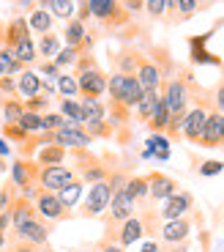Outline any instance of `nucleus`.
Instances as JSON below:
<instances>
[{
	"label": "nucleus",
	"mask_w": 224,
	"mask_h": 252,
	"mask_svg": "<svg viewBox=\"0 0 224 252\" xmlns=\"http://www.w3.org/2000/svg\"><path fill=\"white\" fill-rule=\"evenodd\" d=\"M71 181H77L74 167H66V164L38 167V189H44V192H60V189Z\"/></svg>",
	"instance_id": "1a4fd4ad"
},
{
	"label": "nucleus",
	"mask_w": 224,
	"mask_h": 252,
	"mask_svg": "<svg viewBox=\"0 0 224 252\" xmlns=\"http://www.w3.org/2000/svg\"><path fill=\"white\" fill-rule=\"evenodd\" d=\"M148 178V197L150 200H167L169 195H175L178 192V181H175L172 176H164V173H159V170H153L150 176H145Z\"/></svg>",
	"instance_id": "dca6fc26"
},
{
	"label": "nucleus",
	"mask_w": 224,
	"mask_h": 252,
	"mask_svg": "<svg viewBox=\"0 0 224 252\" xmlns=\"http://www.w3.org/2000/svg\"><path fill=\"white\" fill-rule=\"evenodd\" d=\"M55 143L63 145L66 151H82V148H87V145L93 143V137L82 129V126H63V129H57L55 132Z\"/></svg>",
	"instance_id": "ddd939ff"
},
{
	"label": "nucleus",
	"mask_w": 224,
	"mask_h": 252,
	"mask_svg": "<svg viewBox=\"0 0 224 252\" xmlns=\"http://www.w3.org/2000/svg\"><path fill=\"white\" fill-rule=\"evenodd\" d=\"M140 58H142V52H137V50L118 52V55L112 58L115 71H120V74H134V71H137V66H140Z\"/></svg>",
	"instance_id": "a878e982"
},
{
	"label": "nucleus",
	"mask_w": 224,
	"mask_h": 252,
	"mask_svg": "<svg viewBox=\"0 0 224 252\" xmlns=\"http://www.w3.org/2000/svg\"><path fill=\"white\" fill-rule=\"evenodd\" d=\"M145 14L148 19L159 22V19L167 17V0H145Z\"/></svg>",
	"instance_id": "a19ab883"
},
{
	"label": "nucleus",
	"mask_w": 224,
	"mask_h": 252,
	"mask_svg": "<svg viewBox=\"0 0 224 252\" xmlns=\"http://www.w3.org/2000/svg\"><path fill=\"white\" fill-rule=\"evenodd\" d=\"M11 252H47V250L38 247V244H30V241H14Z\"/></svg>",
	"instance_id": "49530a36"
},
{
	"label": "nucleus",
	"mask_w": 224,
	"mask_h": 252,
	"mask_svg": "<svg viewBox=\"0 0 224 252\" xmlns=\"http://www.w3.org/2000/svg\"><path fill=\"white\" fill-rule=\"evenodd\" d=\"M197 91V82H194L192 71H178L175 77H167L162 85V99L167 104L169 115H183L192 104V96Z\"/></svg>",
	"instance_id": "f257e3e1"
},
{
	"label": "nucleus",
	"mask_w": 224,
	"mask_h": 252,
	"mask_svg": "<svg viewBox=\"0 0 224 252\" xmlns=\"http://www.w3.org/2000/svg\"><path fill=\"white\" fill-rule=\"evenodd\" d=\"M8 154H11V145H8V143H6V140H3V134H0V157L6 159V157H8Z\"/></svg>",
	"instance_id": "3c124183"
},
{
	"label": "nucleus",
	"mask_w": 224,
	"mask_h": 252,
	"mask_svg": "<svg viewBox=\"0 0 224 252\" xmlns=\"http://www.w3.org/2000/svg\"><path fill=\"white\" fill-rule=\"evenodd\" d=\"M202 8H208L205 0H178V25L186 22V19H192L194 14L202 11Z\"/></svg>",
	"instance_id": "4c0bfd02"
},
{
	"label": "nucleus",
	"mask_w": 224,
	"mask_h": 252,
	"mask_svg": "<svg viewBox=\"0 0 224 252\" xmlns=\"http://www.w3.org/2000/svg\"><path fill=\"white\" fill-rule=\"evenodd\" d=\"M50 3L52 0H36V8H47V11H50Z\"/></svg>",
	"instance_id": "5fc2aeb1"
},
{
	"label": "nucleus",
	"mask_w": 224,
	"mask_h": 252,
	"mask_svg": "<svg viewBox=\"0 0 224 252\" xmlns=\"http://www.w3.org/2000/svg\"><path fill=\"white\" fill-rule=\"evenodd\" d=\"M33 206H36V214L41 217L47 225H52V222H63V220H69V217H71V211L57 200L55 192L36 189V195H33Z\"/></svg>",
	"instance_id": "0eeeda50"
},
{
	"label": "nucleus",
	"mask_w": 224,
	"mask_h": 252,
	"mask_svg": "<svg viewBox=\"0 0 224 252\" xmlns=\"http://www.w3.org/2000/svg\"><path fill=\"white\" fill-rule=\"evenodd\" d=\"M222 170H224V164L219 162V159H208V162H202V164H199V176H205V178L219 176Z\"/></svg>",
	"instance_id": "c03bdc74"
},
{
	"label": "nucleus",
	"mask_w": 224,
	"mask_h": 252,
	"mask_svg": "<svg viewBox=\"0 0 224 252\" xmlns=\"http://www.w3.org/2000/svg\"><path fill=\"white\" fill-rule=\"evenodd\" d=\"M28 36H33V33H30V25H28V17H22V14L11 17L6 22V28H3V44L11 47V50Z\"/></svg>",
	"instance_id": "f3484780"
},
{
	"label": "nucleus",
	"mask_w": 224,
	"mask_h": 252,
	"mask_svg": "<svg viewBox=\"0 0 224 252\" xmlns=\"http://www.w3.org/2000/svg\"><path fill=\"white\" fill-rule=\"evenodd\" d=\"M85 38H87V25L80 22L77 17H71L69 22H66V28H63V41H66V47H77V50L82 52Z\"/></svg>",
	"instance_id": "412c9836"
},
{
	"label": "nucleus",
	"mask_w": 224,
	"mask_h": 252,
	"mask_svg": "<svg viewBox=\"0 0 224 252\" xmlns=\"http://www.w3.org/2000/svg\"><path fill=\"white\" fill-rule=\"evenodd\" d=\"M0 189H3V181H0Z\"/></svg>",
	"instance_id": "052dcab7"
},
{
	"label": "nucleus",
	"mask_w": 224,
	"mask_h": 252,
	"mask_svg": "<svg viewBox=\"0 0 224 252\" xmlns=\"http://www.w3.org/2000/svg\"><path fill=\"white\" fill-rule=\"evenodd\" d=\"M126 192H129L131 197L137 203H142V200H148V178L145 176H129V181H126Z\"/></svg>",
	"instance_id": "72a5a7b5"
},
{
	"label": "nucleus",
	"mask_w": 224,
	"mask_h": 252,
	"mask_svg": "<svg viewBox=\"0 0 224 252\" xmlns=\"http://www.w3.org/2000/svg\"><path fill=\"white\" fill-rule=\"evenodd\" d=\"M55 88H57V96H69V99L80 96V85H77L74 71H60V77L55 80Z\"/></svg>",
	"instance_id": "2f4dec72"
},
{
	"label": "nucleus",
	"mask_w": 224,
	"mask_h": 252,
	"mask_svg": "<svg viewBox=\"0 0 224 252\" xmlns=\"http://www.w3.org/2000/svg\"><path fill=\"white\" fill-rule=\"evenodd\" d=\"M74 74H77V85H80V96L101 99L107 94V77L110 74L99 66L93 52H82L74 66Z\"/></svg>",
	"instance_id": "f03ea898"
},
{
	"label": "nucleus",
	"mask_w": 224,
	"mask_h": 252,
	"mask_svg": "<svg viewBox=\"0 0 224 252\" xmlns=\"http://www.w3.org/2000/svg\"><path fill=\"white\" fill-rule=\"evenodd\" d=\"M41 74H38L36 69H25L22 74L17 77V94L19 96H25V99H30V96H38L41 94Z\"/></svg>",
	"instance_id": "aec40b11"
},
{
	"label": "nucleus",
	"mask_w": 224,
	"mask_h": 252,
	"mask_svg": "<svg viewBox=\"0 0 224 252\" xmlns=\"http://www.w3.org/2000/svg\"><path fill=\"white\" fill-rule=\"evenodd\" d=\"M19 126H22V129H25L28 134H38V132H44V124H41V115L38 113H30V110H25V113H22V118H19Z\"/></svg>",
	"instance_id": "58836bf2"
},
{
	"label": "nucleus",
	"mask_w": 224,
	"mask_h": 252,
	"mask_svg": "<svg viewBox=\"0 0 224 252\" xmlns=\"http://www.w3.org/2000/svg\"><path fill=\"white\" fill-rule=\"evenodd\" d=\"M137 206L140 203L134 200V197L126 192V189H118V192H112V200H110V208H107V230H112V227H118L120 222H126L129 217L137 214Z\"/></svg>",
	"instance_id": "6e6552de"
},
{
	"label": "nucleus",
	"mask_w": 224,
	"mask_h": 252,
	"mask_svg": "<svg viewBox=\"0 0 224 252\" xmlns=\"http://www.w3.org/2000/svg\"><path fill=\"white\" fill-rule=\"evenodd\" d=\"M0 77H6V66H3V61H0Z\"/></svg>",
	"instance_id": "13d9d810"
},
{
	"label": "nucleus",
	"mask_w": 224,
	"mask_h": 252,
	"mask_svg": "<svg viewBox=\"0 0 224 252\" xmlns=\"http://www.w3.org/2000/svg\"><path fill=\"white\" fill-rule=\"evenodd\" d=\"M82 126L99 124V121H107V104L101 99H93V96H82Z\"/></svg>",
	"instance_id": "6ab92c4d"
},
{
	"label": "nucleus",
	"mask_w": 224,
	"mask_h": 252,
	"mask_svg": "<svg viewBox=\"0 0 224 252\" xmlns=\"http://www.w3.org/2000/svg\"><path fill=\"white\" fill-rule=\"evenodd\" d=\"M211 99H213V110H219V113L224 115V77L219 80V85H216V91L211 94Z\"/></svg>",
	"instance_id": "a18cd8bd"
},
{
	"label": "nucleus",
	"mask_w": 224,
	"mask_h": 252,
	"mask_svg": "<svg viewBox=\"0 0 224 252\" xmlns=\"http://www.w3.org/2000/svg\"><path fill=\"white\" fill-rule=\"evenodd\" d=\"M194 208V197L192 192H175V195H169L167 200H162V208H159V220L167 222V220H181V217H186L189 211Z\"/></svg>",
	"instance_id": "9d476101"
},
{
	"label": "nucleus",
	"mask_w": 224,
	"mask_h": 252,
	"mask_svg": "<svg viewBox=\"0 0 224 252\" xmlns=\"http://www.w3.org/2000/svg\"><path fill=\"white\" fill-rule=\"evenodd\" d=\"M11 184L19 189V195H25L33 200L38 189V164L36 159H28V157H19L17 162L11 164Z\"/></svg>",
	"instance_id": "39448f33"
},
{
	"label": "nucleus",
	"mask_w": 224,
	"mask_h": 252,
	"mask_svg": "<svg viewBox=\"0 0 224 252\" xmlns=\"http://www.w3.org/2000/svg\"><path fill=\"white\" fill-rule=\"evenodd\" d=\"M60 47H63V41H60V36L57 33H41L38 36V41H36V50H38V61H52V58L60 52Z\"/></svg>",
	"instance_id": "5701e85b"
},
{
	"label": "nucleus",
	"mask_w": 224,
	"mask_h": 252,
	"mask_svg": "<svg viewBox=\"0 0 224 252\" xmlns=\"http://www.w3.org/2000/svg\"><path fill=\"white\" fill-rule=\"evenodd\" d=\"M50 14L55 19L69 22V19L77 14V3H74V0H52V3H50Z\"/></svg>",
	"instance_id": "c9c22d12"
},
{
	"label": "nucleus",
	"mask_w": 224,
	"mask_h": 252,
	"mask_svg": "<svg viewBox=\"0 0 224 252\" xmlns=\"http://www.w3.org/2000/svg\"><path fill=\"white\" fill-rule=\"evenodd\" d=\"M134 77H137V82L142 85V91H162V85H164L162 71H159V66H156L148 55L140 58V66H137V71H134Z\"/></svg>",
	"instance_id": "2eb2a0df"
},
{
	"label": "nucleus",
	"mask_w": 224,
	"mask_h": 252,
	"mask_svg": "<svg viewBox=\"0 0 224 252\" xmlns=\"http://www.w3.org/2000/svg\"><path fill=\"white\" fill-rule=\"evenodd\" d=\"M38 74H44V80H57L60 77V69H57L55 61H38Z\"/></svg>",
	"instance_id": "79ce46f5"
},
{
	"label": "nucleus",
	"mask_w": 224,
	"mask_h": 252,
	"mask_svg": "<svg viewBox=\"0 0 224 252\" xmlns=\"http://www.w3.org/2000/svg\"><path fill=\"white\" fill-rule=\"evenodd\" d=\"M25 104V110H30V113H38V115H44V113H50L52 110V99H47V96H30V99H25L22 101Z\"/></svg>",
	"instance_id": "ea45409f"
},
{
	"label": "nucleus",
	"mask_w": 224,
	"mask_h": 252,
	"mask_svg": "<svg viewBox=\"0 0 224 252\" xmlns=\"http://www.w3.org/2000/svg\"><path fill=\"white\" fill-rule=\"evenodd\" d=\"M107 94H110V101H118L123 107L134 110L137 101L142 99V85L137 82L134 74H120V71H112L107 77Z\"/></svg>",
	"instance_id": "7ed1b4c3"
},
{
	"label": "nucleus",
	"mask_w": 224,
	"mask_h": 252,
	"mask_svg": "<svg viewBox=\"0 0 224 252\" xmlns=\"http://www.w3.org/2000/svg\"><path fill=\"white\" fill-rule=\"evenodd\" d=\"M169 143H172V140H169L167 134H150V137L145 140V151H150L153 159H159V162H167L169 159Z\"/></svg>",
	"instance_id": "c85d7f7f"
},
{
	"label": "nucleus",
	"mask_w": 224,
	"mask_h": 252,
	"mask_svg": "<svg viewBox=\"0 0 224 252\" xmlns=\"http://www.w3.org/2000/svg\"><path fill=\"white\" fill-rule=\"evenodd\" d=\"M169 110H167V104H164V99H159L156 101V110H153V115H150V121H148V129L153 134H164L167 132V126H169Z\"/></svg>",
	"instance_id": "cd10ccee"
},
{
	"label": "nucleus",
	"mask_w": 224,
	"mask_h": 252,
	"mask_svg": "<svg viewBox=\"0 0 224 252\" xmlns=\"http://www.w3.org/2000/svg\"><path fill=\"white\" fill-rule=\"evenodd\" d=\"M8 214H11V227H22L25 222H30L33 217H38L33 200H30V197H25V195H17V197H14L11 208H8Z\"/></svg>",
	"instance_id": "a211bd4d"
},
{
	"label": "nucleus",
	"mask_w": 224,
	"mask_h": 252,
	"mask_svg": "<svg viewBox=\"0 0 224 252\" xmlns=\"http://www.w3.org/2000/svg\"><path fill=\"white\" fill-rule=\"evenodd\" d=\"M0 134H3V140H6V143H14V145H25L28 140H30V134H28L19 124H3Z\"/></svg>",
	"instance_id": "e433bc0d"
},
{
	"label": "nucleus",
	"mask_w": 224,
	"mask_h": 252,
	"mask_svg": "<svg viewBox=\"0 0 224 252\" xmlns=\"http://www.w3.org/2000/svg\"><path fill=\"white\" fill-rule=\"evenodd\" d=\"M162 99V91H145L142 99L137 101V107H134V113H137V121H142V124H148L150 115H153L156 110V101Z\"/></svg>",
	"instance_id": "c756f323"
},
{
	"label": "nucleus",
	"mask_w": 224,
	"mask_h": 252,
	"mask_svg": "<svg viewBox=\"0 0 224 252\" xmlns=\"http://www.w3.org/2000/svg\"><path fill=\"white\" fill-rule=\"evenodd\" d=\"M28 25H30V33H50L52 25H55V17H52L47 8H33L30 14H28Z\"/></svg>",
	"instance_id": "b1692460"
},
{
	"label": "nucleus",
	"mask_w": 224,
	"mask_h": 252,
	"mask_svg": "<svg viewBox=\"0 0 224 252\" xmlns=\"http://www.w3.org/2000/svg\"><path fill=\"white\" fill-rule=\"evenodd\" d=\"M222 118H224V115H222ZM222 148H224V140H222Z\"/></svg>",
	"instance_id": "bf43d9fd"
},
{
	"label": "nucleus",
	"mask_w": 224,
	"mask_h": 252,
	"mask_svg": "<svg viewBox=\"0 0 224 252\" xmlns=\"http://www.w3.org/2000/svg\"><path fill=\"white\" fill-rule=\"evenodd\" d=\"M3 28H6V25H3V22H0V47H3Z\"/></svg>",
	"instance_id": "4d7b16f0"
},
{
	"label": "nucleus",
	"mask_w": 224,
	"mask_h": 252,
	"mask_svg": "<svg viewBox=\"0 0 224 252\" xmlns=\"http://www.w3.org/2000/svg\"><path fill=\"white\" fill-rule=\"evenodd\" d=\"M222 140H224V118L219 110H211L197 145H202V148H222Z\"/></svg>",
	"instance_id": "f8f14e48"
},
{
	"label": "nucleus",
	"mask_w": 224,
	"mask_h": 252,
	"mask_svg": "<svg viewBox=\"0 0 224 252\" xmlns=\"http://www.w3.org/2000/svg\"><path fill=\"white\" fill-rule=\"evenodd\" d=\"M14 239L17 241H30V244L47 247L50 241V225L41 220V217H33L30 222H25L22 227H14Z\"/></svg>",
	"instance_id": "9b49d317"
},
{
	"label": "nucleus",
	"mask_w": 224,
	"mask_h": 252,
	"mask_svg": "<svg viewBox=\"0 0 224 252\" xmlns=\"http://www.w3.org/2000/svg\"><path fill=\"white\" fill-rule=\"evenodd\" d=\"M110 200H112V187L104 181H96L90 184V189H87L85 195V203H82V217H87V220H96V217H104L107 208H110Z\"/></svg>",
	"instance_id": "423d86ee"
},
{
	"label": "nucleus",
	"mask_w": 224,
	"mask_h": 252,
	"mask_svg": "<svg viewBox=\"0 0 224 252\" xmlns=\"http://www.w3.org/2000/svg\"><path fill=\"white\" fill-rule=\"evenodd\" d=\"M189 233H192V220L189 217H181V220H167L162 222V227H159V236H162L164 244H183V241L189 239Z\"/></svg>",
	"instance_id": "4468645a"
},
{
	"label": "nucleus",
	"mask_w": 224,
	"mask_h": 252,
	"mask_svg": "<svg viewBox=\"0 0 224 252\" xmlns=\"http://www.w3.org/2000/svg\"><path fill=\"white\" fill-rule=\"evenodd\" d=\"M99 252H126L120 244H115V241H101L99 244Z\"/></svg>",
	"instance_id": "09e8293b"
},
{
	"label": "nucleus",
	"mask_w": 224,
	"mask_h": 252,
	"mask_svg": "<svg viewBox=\"0 0 224 252\" xmlns=\"http://www.w3.org/2000/svg\"><path fill=\"white\" fill-rule=\"evenodd\" d=\"M164 22L178 25V0H167V17H164Z\"/></svg>",
	"instance_id": "de8ad7c7"
},
{
	"label": "nucleus",
	"mask_w": 224,
	"mask_h": 252,
	"mask_svg": "<svg viewBox=\"0 0 224 252\" xmlns=\"http://www.w3.org/2000/svg\"><path fill=\"white\" fill-rule=\"evenodd\" d=\"M57 113H60L63 118H69V121H74V124L82 126V104H80V99L57 96Z\"/></svg>",
	"instance_id": "7c9ffc66"
},
{
	"label": "nucleus",
	"mask_w": 224,
	"mask_h": 252,
	"mask_svg": "<svg viewBox=\"0 0 224 252\" xmlns=\"http://www.w3.org/2000/svg\"><path fill=\"white\" fill-rule=\"evenodd\" d=\"M169 252H189V247H186V241H183V244H172Z\"/></svg>",
	"instance_id": "864d4df0"
},
{
	"label": "nucleus",
	"mask_w": 224,
	"mask_h": 252,
	"mask_svg": "<svg viewBox=\"0 0 224 252\" xmlns=\"http://www.w3.org/2000/svg\"><path fill=\"white\" fill-rule=\"evenodd\" d=\"M0 96H6V99L17 96V77H0Z\"/></svg>",
	"instance_id": "37998d69"
},
{
	"label": "nucleus",
	"mask_w": 224,
	"mask_h": 252,
	"mask_svg": "<svg viewBox=\"0 0 224 252\" xmlns=\"http://www.w3.org/2000/svg\"><path fill=\"white\" fill-rule=\"evenodd\" d=\"M0 113H3V124H19V118L25 113V104L19 99H3Z\"/></svg>",
	"instance_id": "473e14b6"
},
{
	"label": "nucleus",
	"mask_w": 224,
	"mask_h": 252,
	"mask_svg": "<svg viewBox=\"0 0 224 252\" xmlns=\"http://www.w3.org/2000/svg\"><path fill=\"white\" fill-rule=\"evenodd\" d=\"M82 192H85V184L80 181V178H77V181H71V184H66V187L60 189V192H55L57 195V200L63 203V206L69 208H77L80 206V200H82Z\"/></svg>",
	"instance_id": "393cba45"
},
{
	"label": "nucleus",
	"mask_w": 224,
	"mask_h": 252,
	"mask_svg": "<svg viewBox=\"0 0 224 252\" xmlns=\"http://www.w3.org/2000/svg\"><path fill=\"white\" fill-rule=\"evenodd\" d=\"M6 247V233H0V250Z\"/></svg>",
	"instance_id": "6e6d98bb"
},
{
	"label": "nucleus",
	"mask_w": 224,
	"mask_h": 252,
	"mask_svg": "<svg viewBox=\"0 0 224 252\" xmlns=\"http://www.w3.org/2000/svg\"><path fill=\"white\" fill-rule=\"evenodd\" d=\"M140 252H162V247L156 244V241H148V244H142V250Z\"/></svg>",
	"instance_id": "603ef678"
},
{
	"label": "nucleus",
	"mask_w": 224,
	"mask_h": 252,
	"mask_svg": "<svg viewBox=\"0 0 224 252\" xmlns=\"http://www.w3.org/2000/svg\"><path fill=\"white\" fill-rule=\"evenodd\" d=\"M14 58H17L19 63H25L28 69H30V66H36V63H38V50H36V41H33V36L22 38V41L14 47Z\"/></svg>",
	"instance_id": "bb28decb"
},
{
	"label": "nucleus",
	"mask_w": 224,
	"mask_h": 252,
	"mask_svg": "<svg viewBox=\"0 0 224 252\" xmlns=\"http://www.w3.org/2000/svg\"><path fill=\"white\" fill-rule=\"evenodd\" d=\"M66 148L63 145H57V143H52V145H41L36 151V164L38 167H50V164H63L66 162Z\"/></svg>",
	"instance_id": "4be33fe9"
},
{
	"label": "nucleus",
	"mask_w": 224,
	"mask_h": 252,
	"mask_svg": "<svg viewBox=\"0 0 224 252\" xmlns=\"http://www.w3.org/2000/svg\"><path fill=\"white\" fill-rule=\"evenodd\" d=\"M80 55H82V52L77 50V47H60V52H57L52 61L57 63V69H60V71H66V69H74L77 61H80Z\"/></svg>",
	"instance_id": "f704fd0d"
},
{
	"label": "nucleus",
	"mask_w": 224,
	"mask_h": 252,
	"mask_svg": "<svg viewBox=\"0 0 224 252\" xmlns=\"http://www.w3.org/2000/svg\"><path fill=\"white\" fill-rule=\"evenodd\" d=\"M87 8L90 17L104 28H123L131 22V14L123 8L120 0H87Z\"/></svg>",
	"instance_id": "20e7f679"
},
{
	"label": "nucleus",
	"mask_w": 224,
	"mask_h": 252,
	"mask_svg": "<svg viewBox=\"0 0 224 252\" xmlns=\"http://www.w3.org/2000/svg\"><path fill=\"white\" fill-rule=\"evenodd\" d=\"M8 227H11V214L8 211H0V233H6Z\"/></svg>",
	"instance_id": "8fccbe9b"
}]
</instances>
